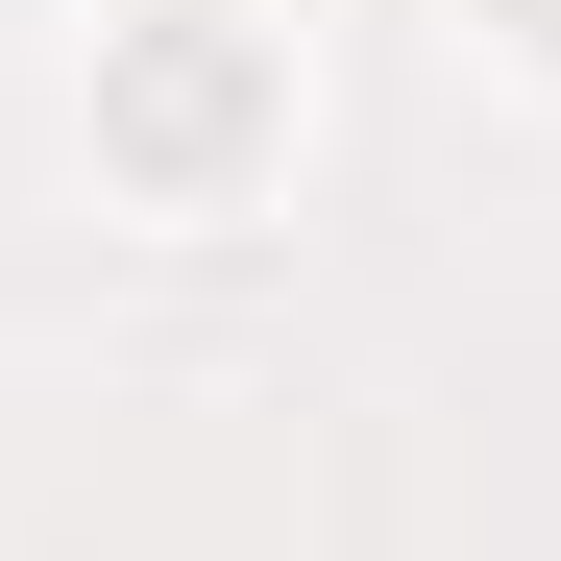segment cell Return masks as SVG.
<instances>
[{"instance_id":"1","label":"cell","mask_w":561,"mask_h":561,"mask_svg":"<svg viewBox=\"0 0 561 561\" xmlns=\"http://www.w3.org/2000/svg\"><path fill=\"white\" fill-rule=\"evenodd\" d=\"M268 147H294V73H268L244 0H123V25H99V171H123V196L220 220Z\"/></svg>"},{"instance_id":"2","label":"cell","mask_w":561,"mask_h":561,"mask_svg":"<svg viewBox=\"0 0 561 561\" xmlns=\"http://www.w3.org/2000/svg\"><path fill=\"white\" fill-rule=\"evenodd\" d=\"M489 25H513V49H537V73H561V0H489Z\"/></svg>"}]
</instances>
